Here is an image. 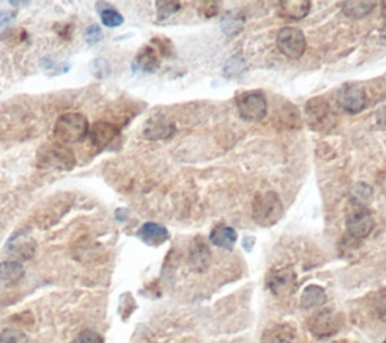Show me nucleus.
Segmentation results:
<instances>
[{
	"label": "nucleus",
	"mask_w": 386,
	"mask_h": 343,
	"mask_svg": "<svg viewBox=\"0 0 386 343\" xmlns=\"http://www.w3.org/2000/svg\"><path fill=\"white\" fill-rule=\"evenodd\" d=\"M210 241L213 245L231 251L234 248V244L237 241V233L234 228L228 225H216L210 233Z\"/></svg>",
	"instance_id": "obj_19"
},
{
	"label": "nucleus",
	"mask_w": 386,
	"mask_h": 343,
	"mask_svg": "<svg viewBox=\"0 0 386 343\" xmlns=\"http://www.w3.org/2000/svg\"><path fill=\"white\" fill-rule=\"evenodd\" d=\"M383 343H386V340H385V342H383Z\"/></svg>",
	"instance_id": "obj_35"
},
{
	"label": "nucleus",
	"mask_w": 386,
	"mask_h": 343,
	"mask_svg": "<svg viewBox=\"0 0 386 343\" xmlns=\"http://www.w3.org/2000/svg\"><path fill=\"white\" fill-rule=\"evenodd\" d=\"M119 128L117 124L109 121H97L93 125H89L88 136L97 150H103V148L109 147L110 142L115 141L119 135Z\"/></svg>",
	"instance_id": "obj_11"
},
{
	"label": "nucleus",
	"mask_w": 386,
	"mask_h": 343,
	"mask_svg": "<svg viewBox=\"0 0 386 343\" xmlns=\"http://www.w3.org/2000/svg\"><path fill=\"white\" fill-rule=\"evenodd\" d=\"M211 262V253L209 247L204 244L201 239H197L195 242L190 247V254H189V265L195 272H204Z\"/></svg>",
	"instance_id": "obj_13"
},
{
	"label": "nucleus",
	"mask_w": 386,
	"mask_h": 343,
	"mask_svg": "<svg viewBox=\"0 0 386 343\" xmlns=\"http://www.w3.org/2000/svg\"><path fill=\"white\" fill-rule=\"evenodd\" d=\"M0 343H26V336L20 330L6 328L0 333Z\"/></svg>",
	"instance_id": "obj_27"
},
{
	"label": "nucleus",
	"mask_w": 386,
	"mask_h": 343,
	"mask_svg": "<svg viewBox=\"0 0 386 343\" xmlns=\"http://www.w3.org/2000/svg\"><path fill=\"white\" fill-rule=\"evenodd\" d=\"M101 38H103V30H101L98 25L88 26V29L85 30V40L88 44H97Z\"/></svg>",
	"instance_id": "obj_29"
},
{
	"label": "nucleus",
	"mask_w": 386,
	"mask_h": 343,
	"mask_svg": "<svg viewBox=\"0 0 386 343\" xmlns=\"http://www.w3.org/2000/svg\"><path fill=\"white\" fill-rule=\"evenodd\" d=\"M305 113L308 125L315 132H326L334 128L335 116L329 103L322 97L311 99L306 103Z\"/></svg>",
	"instance_id": "obj_4"
},
{
	"label": "nucleus",
	"mask_w": 386,
	"mask_h": 343,
	"mask_svg": "<svg viewBox=\"0 0 386 343\" xmlns=\"http://www.w3.org/2000/svg\"><path fill=\"white\" fill-rule=\"evenodd\" d=\"M199 11L202 13V16L206 17V18H210V17H214L216 14H218V4L216 2H206V4H202Z\"/></svg>",
	"instance_id": "obj_32"
},
{
	"label": "nucleus",
	"mask_w": 386,
	"mask_h": 343,
	"mask_svg": "<svg viewBox=\"0 0 386 343\" xmlns=\"http://www.w3.org/2000/svg\"><path fill=\"white\" fill-rule=\"evenodd\" d=\"M373 310L382 322H386V288L380 289L373 298Z\"/></svg>",
	"instance_id": "obj_25"
},
{
	"label": "nucleus",
	"mask_w": 386,
	"mask_h": 343,
	"mask_svg": "<svg viewBox=\"0 0 386 343\" xmlns=\"http://www.w3.org/2000/svg\"><path fill=\"white\" fill-rule=\"evenodd\" d=\"M237 111L245 121L258 123L263 121L267 116V100L263 93L252 91L238 97Z\"/></svg>",
	"instance_id": "obj_6"
},
{
	"label": "nucleus",
	"mask_w": 386,
	"mask_h": 343,
	"mask_svg": "<svg viewBox=\"0 0 386 343\" xmlns=\"http://www.w3.org/2000/svg\"><path fill=\"white\" fill-rule=\"evenodd\" d=\"M134 65L141 68L145 73H153L157 70L158 65H160V53L157 52L153 44L144 45L138 52V55H136Z\"/></svg>",
	"instance_id": "obj_15"
},
{
	"label": "nucleus",
	"mask_w": 386,
	"mask_h": 343,
	"mask_svg": "<svg viewBox=\"0 0 386 343\" xmlns=\"http://www.w3.org/2000/svg\"><path fill=\"white\" fill-rule=\"evenodd\" d=\"M175 132L174 124L169 123L168 120L158 117V118H153L148 123H146L145 129H144V135L145 138L148 140H166L171 138L172 133Z\"/></svg>",
	"instance_id": "obj_17"
},
{
	"label": "nucleus",
	"mask_w": 386,
	"mask_h": 343,
	"mask_svg": "<svg viewBox=\"0 0 386 343\" xmlns=\"http://www.w3.org/2000/svg\"><path fill=\"white\" fill-rule=\"evenodd\" d=\"M90 73L97 79H103L109 74V65L105 60H95L90 65Z\"/></svg>",
	"instance_id": "obj_30"
},
{
	"label": "nucleus",
	"mask_w": 386,
	"mask_h": 343,
	"mask_svg": "<svg viewBox=\"0 0 386 343\" xmlns=\"http://www.w3.org/2000/svg\"><path fill=\"white\" fill-rule=\"evenodd\" d=\"M338 105L349 113H359L367 105V94L356 84H346L338 91Z\"/></svg>",
	"instance_id": "obj_10"
},
{
	"label": "nucleus",
	"mask_w": 386,
	"mask_h": 343,
	"mask_svg": "<svg viewBox=\"0 0 386 343\" xmlns=\"http://www.w3.org/2000/svg\"><path fill=\"white\" fill-rule=\"evenodd\" d=\"M343 325V316L332 308H322L308 319V330L317 339H326L337 334Z\"/></svg>",
	"instance_id": "obj_5"
},
{
	"label": "nucleus",
	"mask_w": 386,
	"mask_h": 343,
	"mask_svg": "<svg viewBox=\"0 0 386 343\" xmlns=\"http://www.w3.org/2000/svg\"><path fill=\"white\" fill-rule=\"evenodd\" d=\"M37 165L44 169L70 171L76 165V157L71 148L62 144L44 145L37 154Z\"/></svg>",
	"instance_id": "obj_3"
},
{
	"label": "nucleus",
	"mask_w": 386,
	"mask_h": 343,
	"mask_svg": "<svg viewBox=\"0 0 386 343\" xmlns=\"http://www.w3.org/2000/svg\"><path fill=\"white\" fill-rule=\"evenodd\" d=\"M347 232L351 237L364 239L368 237L374 228V218L370 210L364 206L355 204L347 213L346 218Z\"/></svg>",
	"instance_id": "obj_7"
},
{
	"label": "nucleus",
	"mask_w": 386,
	"mask_h": 343,
	"mask_svg": "<svg viewBox=\"0 0 386 343\" xmlns=\"http://www.w3.org/2000/svg\"><path fill=\"white\" fill-rule=\"evenodd\" d=\"M89 132V121L78 112H70L59 117L54 124L53 138L62 145L77 144L83 141Z\"/></svg>",
	"instance_id": "obj_1"
},
{
	"label": "nucleus",
	"mask_w": 386,
	"mask_h": 343,
	"mask_svg": "<svg viewBox=\"0 0 386 343\" xmlns=\"http://www.w3.org/2000/svg\"><path fill=\"white\" fill-rule=\"evenodd\" d=\"M276 44L281 53L290 60H299L306 50V38L303 32L296 28H283L276 37Z\"/></svg>",
	"instance_id": "obj_8"
},
{
	"label": "nucleus",
	"mask_w": 386,
	"mask_h": 343,
	"mask_svg": "<svg viewBox=\"0 0 386 343\" xmlns=\"http://www.w3.org/2000/svg\"><path fill=\"white\" fill-rule=\"evenodd\" d=\"M374 8L373 2H361V0H356V2H343L341 9L343 13L350 17V18H364L367 17Z\"/></svg>",
	"instance_id": "obj_22"
},
{
	"label": "nucleus",
	"mask_w": 386,
	"mask_h": 343,
	"mask_svg": "<svg viewBox=\"0 0 386 343\" xmlns=\"http://www.w3.org/2000/svg\"><path fill=\"white\" fill-rule=\"evenodd\" d=\"M283 215V206L276 192L257 193L252 201V218L261 227L275 225Z\"/></svg>",
	"instance_id": "obj_2"
},
{
	"label": "nucleus",
	"mask_w": 386,
	"mask_h": 343,
	"mask_svg": "<svg viewBox=\"0 0 386 343\" xmlns=\"http://www.w3.org/2000/svg\"><path fill=\"white\" fill-rule=\"evenodd\" d=\"M296 331L290 324H276L264 331L261 343H294Z\"/></svg>",
	"instance_id": "obj_16"
},
{
	"label": "nucleus",
	"mask_w": 386,
	"mask_h": 343,
	"mask_svg": "<svg viewBox=\"0 0 386 343\" xmlns=\"http://www.w3.org/2000/svg\"><path fill=\"white\" fill-rule=\"evenodd\" d=\"M8 251L18 260H29L37 251V242L25 233H17L9 239Z\"/></svg>",
	"instance_id": "obj_12"
},
{
	"label": "nucleus",
	"mask_w": 386,
	"mask_h": 343,
	"mask_svg": "<svg viewBox=\"0 0 386 343\" xmlns=\"http://www.w3.org/2000/svg\"><path fill=\"white\" fill-rule=\"evenodd\" d=\"M267 286L278 298H287L298 289V276L290 266L274 269L267 277Z\"/></svg>",
	"instance_id": "obj_9"
},
{
	"label": "nucleus",
	"mask_w": 386,
	"mask_h": 343,
	"mask_svg": "<svg viewBox=\"0 0 386 343\" xmlns=\"http://www.w3.org/2000/svg\"><path fill=\"white\" fill-rule=\"evenodd\" d=\"M157 6V18L158 20H166L171 16H174L175 13H178L180 8H181V4L180 2H168V0H165V2H157L156 4Z\"/></svg>",
	"instance_id": "obj_24"
},
{
	"label": "nucleus",
	"mask_w": 386,
	"mask_h": 343,
	"mask_svg": "<svg viewBox=\"0 0 386 343\" xmlns=\"http://www.w3.org/2000/svg\"><path fill=\"white\" fill-rule=\"evenodd\" d=\"M100 17L101 21H103V25L107 28H118L124 23V17L113 8H106L103 11H100Z\"/></svg>",
	"instance_id": "obj_23"
},
{
	"label": "nucleus",
	"mask_w": 386,
	"mask_h": 343,
	"mask_svg": "<svg viewBox=\"0 0 386 343\" xmlns=\"http://www.w3.org/2000/svg\"><path fill=\"white\" fill-rule=\"evenodd\" d=\"M282 111H283V116L281 118L283 124L288 125V128H300V116H299L298 108H294L290 105V103H287L286 108H283Z\"/></svg>",
	"instance_id": "obj_26"
},
{
	"label": "nucleus",
	"mask_w": 386,
	"mask_h": 343,
	"mask_svg": "<svg viewBox=\"0 0 386 343\" xmlns=\"http://www.w3.org/2000/svg\"><path fill=\"white\" fill-rule=\"evenodd\" d=\"M14 20V14L11 11H0V32L8 28Z\"/></svg>",
	"instance_id": "obj_33"
},
{
	"label": "nucleus",
	"mask_w": 386,
	"mask_h": 343,
	"mask_svg": "<svg viewBox=\"0 0 386 343\" xmlns=\"http://www.w3.org/2000/svg\"><path fill=\"white\" fill-rule=\"evenodd\" d=\"M25 276V268L20 262L8 260L0 263V283L14 284Z\"/></svg>",
	"instance_id": "obj_21"
},
{
	"label": "nucleus",
	"mask_w": 386,
	"mask_h": 343,
	"mask_svg": "<svg viewBox=\"0 0 386 343\" xmlns=\"http://www.w3.org/2000/svg\"><path fill=\"white\" fill-rule=\"evenodd\" d=\"M73 343H105V340L97 333V331L83 330L82 333L73 340Z\"/></svg>",
	"instance_id": "obj_28"
},
{
	"label": "nucleus",
	"mask_w": 386,
	"mask_h": 343,
	"mask_svg": "<svg viewBox=\"0 0 386 343\" xmlns=\"http://www.w3.org/2000/svg\"><path fill=\"white\" fill-rule=\"evenodd\" d=\"M311 2L308 0H283L279 2V13L282 17L290 20H302L308 16Z\"/></svg>",
	"instance_id": "obj_18"
},
{
	"label": "nucleus",
	"mask_w": 386,
	"mask_h": 343,
	"mask_svg": "<svg viewBox=\"0 0 386 343\" xmlns=\"http://www.w3.org/2000/svg\"><path fill=\"white\" fill-rule=\"evenodd\" d=\"M326 303V292L323 288L317 284H310L302 293L300 305L305 310H311V308L322 307Z\"/></svg>",
	"instance_id": "obj_20"
},
{
	"label": "nucleus",
	"mask_w": 386,
	"mask_h": 343,
	"mask_svg": "<svg viewBox=\"0 0 386 343\" xmlns=\"http://www.w3.org/2000/svg\"><path fill=\"white\" fill-rule=\"evenodd\" d=\"M58 33H59V35H61L62 38L70 40V38H71V33H73V26H71V25H65V26L62 28V32H58Z\"/></svg>",
	"instance_id": "obj_34"
},
{
	"label": "nucleus",
	"mask_w": 386,
	"mask_h": 343,
	"mask_svg": "<svg viewBox=\"0 0 386 343\" xmlns=\"http://www.w3.org/2000/svg\"><path fill=\"white\" fill-rule=\"evenodd\" d=\"M151 44L154 45V47L157 49V52L160 53L162 56H169L172 53V45H171V41L166 40V38H154L151 41Z\"/></svg>",
	"instance_id": "obj_31"
},
{
	"label": "nucleus",
	"mask_w": 386,
	"mask_h": 343,
	"mask_svg": "<svg viewBox=\"0 0 386 343\" xmlns=\"http://www.w3.org/2000/svg\"><path fill=\"white\" fill-rule=\"evenodd\" d=\"M138 236L142 239V241L150 245V247H158L165 244L169 239V232L168 228L156 224V223H145L138 232Z\"/></svg>",
	"instance_id": "obj_14"
}]
</instances>
